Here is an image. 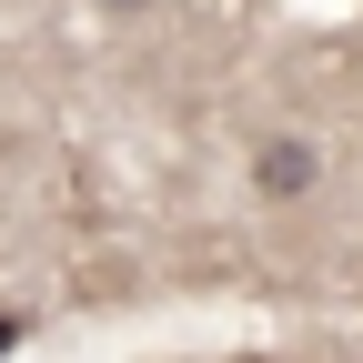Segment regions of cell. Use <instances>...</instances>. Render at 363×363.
<instances>
[{
    "instance_id": "cell-1",
    "label": "cell",
    "mask_w": 363,
    "mask_h": 363,
    "mask_svg": "<svg viewBox=\"0 0 363 363\" xmlns=\"http://www.w3.org/2000/svg\"><path fill=\"white\" fill-rule=\"evenodd\" d=\"M313 172H323V162H313L303 131H272V142L252 152V192H262V202H303V192H313Z\"/></svg>"
},
{
    "instance_id": "cell-2",
    "label": "cell",
    "mask_w": 363,
    "mask_h": 363,
    "mask_svg": "<svg viewBox=\"0 0 363 363\" xmlns=\"http://www.w3.org/2000/svg\"><path fill=\"white\" fill-rule=\"evenodd\" d=\"M21 343H30V313H21V303H0V363H11Z\"/></svg>"
},
{
    "instance_id": "cell-3",
    "label": "cell",
    "mask_w": 363,
    "mask_h": 363,
    "mask_svg": "<svg viewBox=\"0 0 363 363\" xmlns=\"http://www.w3.org/2000/svg\"><path fill=\"white\" fill-rule=\"evenodd\" d=\"M101 11H152V0H101Z\"/></svg>"
}]
</instances>
